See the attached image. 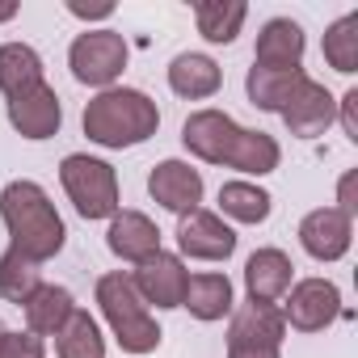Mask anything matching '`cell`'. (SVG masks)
<instances>
[{"instance_id": "f546056e", "label": "cell", "mask_w": 358, "mask_h": 358, "mask_svg": "<svg viewBox=\"0 0 358 358\" xmlns=\"http://www.w3.org/2000/svg\"><path fill=\"white\" fill-rule=\"evenodd\" d=\"M68 13L80 17V22H97V17H110L114 5H80V0H68Z\"/></svg>"}, {"instance_id": "603a6c76", "label": "cell", "mask_w": 358, "mask_h": 358, "mask_svg": "<svg viewBox=\"0 0 358 358\" xmlns=\"http://www.w3.org/2000/svg\"><path fill=\"white\" fill-rule=\"evenodd\" d=\"M270 207H274V199L253 182H224L220 186V211L236 224H266Z\"/></svg>"}, {"instance_id": "ba28073f", "label": "cell", "mask_w": 358, "mask_h": 358, "mask_svg": "<svg viewBox=\"0 0 358 358\" xmlns=\"http://www.w3.org/2000/svg\"><path fill=\"white\" fill-rule=\"evenodd\" d=\"M282 320L299 333H320L341 316V291L329 278H303L287 291V303L278 308Z\"/></svg>"}, {"instance_id": "ffe728a7", "label": "cell", "mask_w": 358, "mask_h": 358, "mask_svg": "<svg viewBox=\"0 0 358 358\" xmlns=\"http://www.w3.org/2000/svg\"><path fill=\"white\" fill-rule=\"evenodd\" d=\"M303 76H308L303 68H257V64H253L249 76H245V93H249V101H253L257 110L278 114Z\"/></svg>"}, {"instance_id": "7c38bea8", "label": "cell", "mask_w": 358, "mask_h": 358, "mask_svg": "<svg viewBox=\"0 0 358 358\" xmlns=\"http://www.w3.org/2000/svg\"><path fill=\"white\" fill-rule=\"evenodd\" d=\"M9 122L22 139H51L64 122V106H59V93L43 80L17 97H9Z\"/></svg>"}, {"instance_id": "9a60e30c", "label": "cell", "mask_w": 358, "mask_h": 358, "mask_svg": "<svg viewBox=\"0 0 358 358\" xmlns=\"http://www.w3.org/2000/svg\"><path fill=\"white\" fill-rule=\"evenodd\" d=\"M106 245H110V253H114V257L143 266L148 257H156V253H160V228H156L143 211H118V215L110 220Z\"/></svg>"}, {"instance_id": "5b68a950", "label": "cell", "mask_w": 358, "mask_h": 358, "mask_svg": "<svg viewBox=\"0 0 358 358\" xmlns=\"http://www.w3.org/2000/svg\"><path fill=\"white\" fill-rule=\"evenodd\" d=\"M59 182L85 220H114L118 215V173L106 160L72 152L59 164Z\"/></svg>"}, {"instance_id": "30bf717a", "label": "cell", "mask_w": 358, "mask_h": 358, "mask_svg": "<svg viewBox=\"0 0 358 358\" xmlns=\"http://www.w3.org/2000/svg\"><path fill=\"white\" fill-rule=\"evenodd\" d=\"M177 249L199 262H228L236 253V232L215 211H190L177 220Z\"/></svg>"}, {"instance_id": "cb8c5ba5", "label": "cell", "mask_w": 358, "mask_h": 358, "mask_svg": "<svg viewBox=\"0 0 358 358\" xmlns=\"http://www.w3.org/2000/svg\"><path fill=\"white\" fill-rule=\"evenodd\" d=\"M55 354L59 358H106V337L89 312H72L68 324L55 333Z\"/></svg>"}, {"instance_id": "5bb4252c", "label": "cell", "mask_w": 358, "mask_h": 358, "mask_svg": "<svg viewBox=\"0 0 358 358\" xmlns=\"http://www.w3.org/2000/svg\"><path fill=\"white\" fill-rule=\"evenodd\" d=\"M350 241H354V220L341 215L337 207H316L303 215L299 224V245L316 257V262H337L350 253Z\"/></svg>"}, {"instance_id": "83f0119b", "label": "cell", "mask_w": 358, "mask_h": 358, "mask_svg": "<svg viewBox=\"0 0 358 358\" xmlns=\"http://www.w3.org/2000/svg\"><path fill=\"white\" fill-rule=\"evenodd\" d=\"M0 358H47V350H43V337L34 333H9Z\"/></svg>"}, {"instance_id": "484cf974", "label": "cell", "mask_w": 358, "mask_h": 358, "mask_svg": "<svg viewBox=\"0 0 358 358\" xmlns=\"http://www.w3.org/2000/svg\"><path fill=\"white\" fill-rule=\"evenodd\" d=\"M324 59H329V68L341 72V76L358 72V13L337 17V22L324 30Z\"/></svg>"}, {"instance_id": "4316f807", "label": "cell", "mask_w": 358, "mask_h": 358, "mask_svg": "<svg viewBox=\"0 0 358 358\" xmlns=\"http://www.w3.org/2000/svg\"><path fill=\"white\" fill-rule=\"evenodd\" d=\"M38 287H43V278H38V262L22 257L17 249H9L5 257H0V295H5L9 303H26Z\"/></svg>"}, {"instance_id": "d6a6232c", "label": "cell", "mask_w": 358, "mask_h": 358, "mask_svg": "<svg viewBox=\"0 0 358 358\" xmlns=\"http://www.w3.org/2000/svg\"><path fill=\"white\" fill-rule=\"evenodd\" d=\"M5 337H9V329H5V320H0V350H5Z\"/></svg>"}, {"instance_id": "9c48e42d", "label": "cell", "mask_w": 358, "mask_h": 358, "mask_svg": "<svg viewBox=\"0 0 358 358\" xmlns=\"http://www.w3.org/2000/svg\"><path fill=\"white\" fill-rule=\"evenodd\" d=\"M278 118L287 122L291 135L316 139V135H324V131L333 127V118H337V97H333L320 80L303 76V80L295 85V93L287 97V106L278 110Z\"/></svg>"}, {"instance_id": "7a4b0ae2", "label": "cell", "mask_w": 358, "mask_h": 358, "mask_svg": "<svg viewBox=\"0 0 358 358\" xmlns=\"http://www.w3.org/2000/svg\"><path fill=\"white\" fill-rule=\"evenodd\" d=\"M0 220H5L9 228V249H17L22 257L30 262H51L64 241H68V228L55 211V203L47 199V190L38 182H9L5 190H0Z\"/></svg>"}, {"instance_id": "ac0fdd59", "label": "cell", "mask_w": 358, "mask_h": 358, "mask_svg": "<svg viewBox=\"0 0 358 358\" xmlns=\"http://www.w3.org/2000/svg\"><path fill=\"white\" fill-rule=\"evenodd\" d=\"M224 85V72L211 55H199V51H182L173 64H169V89L186 101H203V97H215Z\"/></svg>"}, {"instance_id": "7402d4cb", "label": "cell", "mask_w": 358, "mask_h": 358, "mask_svg": "<svg viewBox=\"0 0 358 358\" xmlns=\"http://www.w3.org/2000/svg\"><path fill=\"white\" fill-rule=\"evenodd\" d=\"M34 85H43V55L26 43H5L0 47V93L17 97Z\"/></svg>"}, {"instance_id": "2e32d148", "label": "cell", "mask_w": 358, "mask_h": 358, "mask_svg": "<svg viewBox=\"0 0 358 358\" xmlns=\"http://www.w3.org/2000/svg\"><path fill=\"white\" fill-rule=\"evenodd\" d=\"M291 257L282 249H257L245 262V291L249 303H278L291 291Z\"/></svg>"}, {"instance_id": "3957f363", "label": "cell", "mask_w": 358, "mask_h": 358, "mask_svg": "<svg viewBox=\"0 0 358 358\" xmlns=\"http://www.w3.org/2000/svg\"><path fill=\"white\" fill-rule=\"evenodd\" d=\"M160 127V110L139 89H101L85 106V135L101 148H135L152 139Z\"/></svg>"}, {"instance_id": "4fadbf2b", "label": "cell", "mask_w": 358, "mask_h": 358, "mask_svg": "<svg viewBox=\"0 0 358 358\" xmlns=\"http://www.w3.org/2000/svg\"><path fill=\"white\" fill-rule=\"evenodd\" d=\"M131 282H135V291H139L143 303H156V308H182L190 270L182 266V257L156 253V257H148V262L131 274Z\"/></svg>"}, {"instance_id": "1f68e13d", "label": "cell", "mask_w": 358, "mask_h": 358, "mask_svg": "<svg viewBox=\"0 0 358 358\" xmlns=\"http://www.w3.org/2000/svg\"><path fill=\"white\" fill-rule=\"evenodd\" d=\"M17 17V5H0V22H13Z\"/></svg>"}, {"instance_id": "f1b7e54d", "label": "cell", "mask_w": 358, "mask_h": 358, "mask_svg": "<svg viewBox=\"0 0 358 358\" xmlns=\"http://www.w3.org/2000/svg\"><path fill=\"white\" fill-rule=\"evenodd\" d=\"M337 110H341V131H345V139L358 143V89H350V93L337 101Z\"/></svg>"}, {"instance_id": "d6986e66", "label": "cell", "mask_w": 358, "mask_h": 358, "mask_svg": "<svg viewBox=\"0 0 358 358\" xmlns=\"http://www.w3.org/2000/svg\"><path fill=\"white\" fill-rule=\"evenodd\" d=\"M22 308H26V333H34V337H55V333L68 324V316L76 312V299H72L68 287L43 282Z\"/></svg>"}, {"instance_id": "d4e9b609", "label": "cell", "mask_w": 358, "mask_h": 358, "mask_svg": "<svg viewBox=\"0 0 358 358\" xmlns=\"http://www.w3.org/2000/svg\"><path fill=\"white\" fill-rule=\"evenodd\" d=\"M249 9L236 5V0H203V5H194V22H199V34L207 43H232L245 26Z\"/></svg>"}, {"instance_id": "52a82bcc", "label": "cell", "mask_w": 358, "mask_h": 358, "mask_svg": "<svg viewBox=\"0 0 358 358\" xmlns=\"http://www.w3.org/2000/svg\"><path fill=\"white\" fill-rule=\"evenodd\" d=\"M72 76L93 89H110L127 68V38L118 30H85L68 51Z\"/></svg>"}, {"instance_id": "44dd1931", "label": "cell", "mask_w": 358, "mask_h": 358, "mask_svg": "<svg viewBox=\"0 0 358 358\" xmlns=\"http://www.w3.org/2000/svg\"><path fill=\"white\" fill-rule=\"evenodd\" d=\"M182 308H190L194 320H224L232 312V282H228V274H190Z\"/></svg>"}, {"instance_id": "8fae6325", "label": "cell", "mask_w": 358, "mask_h": 358, "mask_svg": "<svg viewBox=\"0 0 358 358\" xmlns=\"http://www.w3.org/2000/svg\"><path fill=\"white\" fill-rule=\"evenodd\" d=\"M148 194L164 211H173L177 220H182V215L199 211V203H203V173L190 169L186 160H160L148 173Z\"/></svg>"}, {"instance_id": "8992f818", "label": "cell", "mask_w": 358, "mask_h": 358, "mask_svg": "<svg viewBox=\"0 0 358 358\" xmlns=\"http://www.w3.org/2000/svg\"><path fill=\"white\" fill-rule=\"evenodd\" d=\"M287 320L274 303H245L228 324V358H282Z\"/></svg>"}, {"instance_id": "277c9868", "label": "cell", "mask_w": 358, "mask_h": 358, "mask_svg": "<svg viewBox=\"0 0 358 358\" xmlns=\"http://www.w3.org/2000/svg\"><path fill=\"white\" fill-rule=\"evenodd\" d=\"M97 303H101V316L127 354H152L160 345V324L148 312V303L139 299L131 274H122V270L101 274L97 278Z\"/></svg>"}, {"instance_id": "4dcf8cb0", "label": "cell", "mask_w": 358, "mask_h": 358, "mask_svg": "<svg viewBox=\"0 0 358 358\" xmlns=\"http://www.w3.org/2000/svg\"><path fill=\"white\" fill-rule=\"evenodd\" d=\"M337 211L350 215V220H354V211H358V203H354V173H345L341 186H337Z\"/></svg>"}, {"instance_id": "6da1fadb", "label": "cell", "mask_w": 358, "mask_h": 358, "mask_svg": "<svg viewBox=\"0 0 358 358\" xmlns=\"http://www.w3.org/2000/svg\"><path fill=\"white\" fill-rule=\"evenodd\" d=\"M182 143L207 160V164H228V169H241L249 177H266L278 169L282 160V148L274 135L266 131H249L241 127L236 118H228L224 110H199L182 122Z\"/></svg>"}, {"instance_id": "e0dca14e", "label": "cell", "mask_w": 358, "mask_h": 358, "mask_svg": "<svg viewBox=\"0 0 358 358\" xmlns=\"http://www.w3.org/2000/svg\"><path fill=\"white\" fill-rule=\"evenodd\" d=\"M253 64L257 68H299L303 64V26L291 17H270L257 34Z\"/></svg>"}]
</instances>
